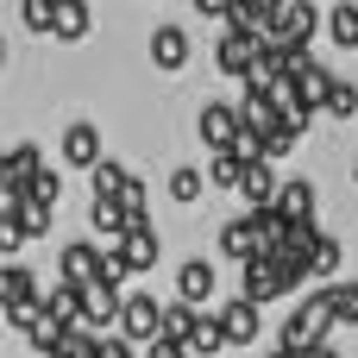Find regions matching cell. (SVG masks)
I'll list each match as a JSON object with an SVG mask.
<instances>
[{"label":"cell","instance_id":"484cf974","mask_svg":"<svg viewBox=\"0 0 358 358\" xmlns=\"http://www.w3.org/2000/svg\"><path fill=\"white\" fill-rule=\"evenodd\" d=\"M227 346V327H220V315H201V327H195V340H189V358H214Z\"/></svg>","mask_w":358,"mask_h":358},{"label":"cell","instance_id":"8fae6325","mask_svg":"<svg viewBox=\"0 0 358 358\" xmlns=\"http://www.w3.org/2000/svg\"><path fill=\"white\" fill-rule=\"evenodd\" d=\"M176 289H182V302H189V308H201V315H208V302H214V264H208V258H189V264L176 271Z\"/></svg>","mask_w":358,"mask_h":358},{"label":"cell","instance_id":"1f68e13d","mask_svg":"<svg viewBox=\"0 0 358 358\" xmlns=\"http://www.w3.org/2000/svg\"><path fill=\"white\" fill-rule=\"evenodd\" d=\"M201 195V170H176L170 176V201H195Z\"/></svg>","mask_w":358,"mask_h":358},{"label":"cell","instance_id":"9a60e30c","mask_svg":"<svg viewBox=\"0 0 358 358\" xmlns=\"http://www.w3.org/2000/svg\"><path fill=\"white\" fill-rule=\"evenodd\" d=\"M220 327H227V346H252L258 327H264V315H258L252 302H227V308H220Z\"/></svg>","mask_w":358,"mask_h":358},{"label":"cell","instance_id":"9c48e42d","mask_svg":"<svg viewBox=\"0 0 358 358\" xmlns=\"http://www.w3.org/2000/svg\"><path fill=\"white\" fill-rule=\"evenodd\" d=\"M271 19H277L271 0H233V6H227V25H233L239 38H271Z\"/></svg>","mask_w":358,"mask_h":358},{"label":"cell","instance_id":"d4e9b609","mask_svg":"<svg viewBox=\"0 0 358 358\" xmlns=\"http://www.w3.org/2000/svg\"><path fill=\"white\" fill-rule=\"evenodd\" d=\"M88 182H94V201H120V195L132 189V176H126V170H120L113 157H107V164H101V170H94Z\"/></svg>","mask_w":358,"mask_h":358},{"label":"cell","instance_id":"7a4b0ae2","mask_svg":"<svg viewBox=\"0 0 358 358\" xmlns=\"http://www.w3.org/2000/svg\"><path fill=\"white\" fill-rule=\"evenodd\" d=\"M195 132H201V145L220 157V151H233V145L245 138V113H239L233 101H201V120H195Z\"/></svg>","mask_w":358,"mask_h":358},{"label":"cell","instance_id":"2e32d148","mask_svg":"<svg viewBox=\"0 0 358 358\" xmlns=\"http://www.w3.org/2000/svg\"><path fill=\"white\" fill-rule=\"evenodd\" d=\"M239 195H245V208L258 214V208H277V195H283V182L271 176V164H252V170H245V182H239Z\"/></svg>","mask_w":358,"mask_h":358},{"label":"cell","instance_id":"3957f363","mask_svg":"<svg viewBox=\"0 0 358 358\" xmlns=\"http://www.w3.org/2000/svg\"><path fill=\"white\" fill-rule=\"evenodd\" d=\"M120 340H132V346H157V340H164V302H151L145 289H126Z\"/></svg>","mask_w":358,"mask_h":358},{"label":"cell","instance_id":"603a6c76","mask_svg":"<svg viewBox=\"0 0 358 358\" xmlns=\"http://www.w3.org/2000/svg\"><path fill=\"white\" fill-rule=\"evenodd\" d=\"M0 296H6V308H25V302H38V289H31V271H25V264H6V271H0Z\"/></svg>","mask_w":358,"mask_h":358},{"label":"cell","instance_id":"d6986e66","mask_svg":"<svg viewBox=\"0 0 358 358\" xmlns=\"http://www.w3.org/2000/svg\"><path fill=\"white\" fill-rule=\"evenodd\" d=\"M195 327H201V308H189V302H164V340H170V346H189Z\"/></svg>","mask_w":358,"mask_h":358},{"label":"cell","instance_id":"f1b7e54d","mask_svg":"<svg viewBox=\"0 0 358 358\" xmlns=\"http://www.w3.org/2000/svg\"><path fill=\"white\" fill-rule=\"evenodd\" d=\"M50 214H57V208L25 201V208H13V214H0V220H19V227H25V239H31V233H50Z\"/></svg>","mask_w":358,"mask_h":358},{"label":"cell","instance_id":"83f0119b","mask_svg":"<svg viewBox=\"0 0 358 358\" xmlns=\"http://www.w3.org/2000/svg\"><path fill=\"white\" fill-rule=\"evenodd\" d=\"M327 31H334V44H346V50H358V6H352V0L327 13Z\"/></svg>","mask_w":358,"mask_h":358},{"label":"cell","instance_id":"4dcf8cb0","mask_svg":"<svg viewBox=\"0 0 358 358\" xmlns=\"http://www.w3.org/2000/svg\"><path fill=\"white\" fill-rule=\"evenodd\" d=\"M334 271H340V239L321 233V239H315V277H334Z\"/></svg>","mask_w":358,"mask_h":358},{"label":"cell","instance_id":"7402d4cb","mask_svg":"<svg viewBox=\"0 0 358 358\" xmlns=\"http://www.w3.org/2000/svg\"><path fill=\"white\" fill-rule=\"evenodd\" d=\"M82 31H88V6H82V0H57V25H50V38L76 44Z\"/></svg>","mask_w":358,"mask_h":358},{"label":"cell","instance_id":"277c9868","mask_svg":"<svg viewBox=\"0 0 358 358\" xmlns=\"http://www.w3.org/2000/svg\"><path fill=\"white\" fill-rule=\"evenodd\" d=\"M315 25H321V13H315L308 0H277V19H271V38H283V44H296V50H308Z\"/></svg>","mask_w":358,"mask_h":358},{"label":"cell","instance_id":"e575fe53","mask_svg":"<svg viewBox=\"0 0 358 358\" xmlns=\"http://www.w3.org/2000/svg\"><path fill=\"white\" fill-rule=\"evenodd\" d=\"M101 358H138L132 340H101Z\"/></svg>","mask_w":358,"mask_h":358},{"label":"cell","instance_id":"f546056e","mask_svg":"<svg viewBox=\"0 0 358 358\" xmlns=\"http://www.w3.org/2000/svg\"><path fill=\"white\" fill-rule=\"evenodd\" d=\"M296 145H302V126H289V120H283V126H277V132L264 138V164H277V157H289Z\"/></svg>","mask_w":358,"mask_h":358},{"label":"cell","instance_id":"8d00e7d4","mask_svg":"<svg viewBox=\"0 0 358 358\" xmlns=\"http://www.w3.org/2000/svg\"><path fill=\"white\" fill-rule=\"evenodd\" d=\"M308 358H340V352H334V346H321V352H308Z\"/></svg>","mask_w":358,"mask_h":358},{"label":"cell","instance_id":"8992f818","mask_svg":"<svg viewBox=\"0 0 358 358\" xmlns=\"http://www.w3.org/2000/svg\"><path fill=\"white\" fill-rule=\"evenodd\" d=\"M258 57H264V38H239V31H227L220 50H214V63H220L227 76H239V82L258 76Z\"/></svg>","mask_w":358,"mask_h":358},{"label":"cell","instance_id":"44dd1931","mask_svg":"<svg viewBox=\"0 0 358 358\" xmlns=\"http://www.w3.org/2000/svg\"><path fill=\"white\" fill-rule=\"evenodd\" d=\"M315 296L327 302L334 321H352V327H358V283H327V289H315Z\"/></svg>","mask_w":358,"mask_h":358},{"label":"cell","instance_id":"e0dca14e","mask_svg":"<svg viewBox=\"0 0 358 358\" xmlns=\"http://www.w3.org/2000/svg\"><path fill=\"white\" fill-rule=\"evenodd\" d=\"M113 252H120V264H126L132 277H138V271H151V264H157V227H151V233H126Z\"/></svg>","mask_w":358,"mask_h":358},{"label":"cell","instance_id":"74e56055","mask_svg":"<svg viewBox=\"0 0 358 358\" xmlns=\"http://www.w3.org/2000/svg\"><path fill=\"white\" fill-rule=\"evenodd\" d=\"M271 358H296V352H271Z\"/></svg>","mask_w":358,"mask_h":358},{"label":"cell","instance_id":"d590c367","mask_svg":"<svg viewBox=\"0 0 358 358\" xmlns=\"http://www.w3.org/2000/svg\"><path fill=\"white\" fill-rule=\"evenodd\" d=\"M145 358H189V346H170V340H157V346H145Z\"/></svg>","mask_w":358,"mask_h":358},{"label":"cell","instance_id":"4fadbf2b","mask_svg":"<svg viewBox=\"0 0 358 358\" xmlns=\"http://www.w3.org/2000/svg\"><path fill=\"white\" fill-rule=\"evenodd\" d=\"M151 63L157 69H182L189 63V31L182 25H157L151 31Z\"/></svg>","mask_w":358,"mask_h":358},{"label":"cell","instance_id":"d6a6232c","mask_svg":"<svg viewBox=\"0 0 358 358\" xmlns=\"http://www.w3.org/2000/svg\"><path fill=\"white\" fill-rule=\"evenodd\" d=\"M327 113H334V120H352V113H358V88H352V82H340V88H334Z\"/></svg>","mask_w":358,"mask_h":358},{"label":"cell","instance_id":"6da1fadb","mask_svg":"<svg viewBox=\"0 0 358 358\" xmlns=\"http://www.w3.org/2000/svg\"><path fill=\"white\" fill-rule=\"evenodd\" d=\"M334 327H340V321L327 315V302H321V296H308V302H302V308H289V321H283V352H296V358L321 352Z\"/></svg>","mask_w":358,"mask_h":358},{"label":"cell","instance_id":"ffe728a7","mask_svg":"<svg viewBox=\"0 0 358 358\" xmlns=\"http://www.w3.org/2000/svg\"><path fill=\"white\" fill-rule=\"evenodd\" d=\"M88 227L101 233V239H126L132 227H126V208L120 201H88Z\"/></svg>","mask_w":358,"mask_h":358},{"label":"cell","instance_id":"836d02e7","mask_svg":"<svg viewBox=\"0 0 358 358\" xmlns=\"http://www.w3.org/2000/svg\"><path fill=\"white\" fill-rule=\"evenodd\" d=\"M25 245V227L19 220H0V252H19Z\"/></svg>","mask_w":358,"mask_h":358},{"label":"cell","instance_id":"f35d334b","mask_svg":"<svg viewBox=\"0 0 358 358\" xmlns=\"http://www.w3.org/2000/svg\"><path fill=\"white\" fill-rule=\"evenodd\" d=\"M352 189H358V164H352Z\"/></svg>","mask_w":358,"mask_h":358},{"label":"cell","instance_id":"ac0fdd59","mask_svg":"<svg viewBox=\"0 0 358 358\" xmlns=\"http://www.w3.org/2000/svg\"><path fill=\"white\" fill-rule=\"evenodd\" d=\"M296 88H302V101H308V107H327L340 82H334V69H327V63H315V57H308V69L296 76Z\"/></svg>","mask_w":358,"mask_h":358},{"label":"cell","instance_id":"52a82bcc","mask_svg":"<svg viewBox=\"0 0 358 358\" xmlns=\"http://www.w3.org/2000/svg\"><path fill=\"white\" fill-rule=\"evenodd\" d=\"M63 164H69V170H88V176H94V170L107 164V157H101V126L76 120V126L63 132Z\"/></svg>","mask_w":358,"mask_h":358},{"label":"cell","instance_id":"cb8c5ba5","mask_svg":"<svg viewBox=\"0 0 358 358\" xmlns=\"http://www.w3.org/2000/svg\"><path fill=\"white\" fill-rule=\"evenodd\" d=\"M44 308H50V315H57L63 327H82V321H88V308H82V289H69V283H57Z\"/></svg>","mask_w":358,"mask_h":358},{"label":"cell","instance_id":"ba28073f","mask_svg":"<svg viewBox=\"0 0 358 358\" xmlns=\"http://www.w3.org/2000/svg\"><path fill=\"white\" fill-rule=\"evenodd\" d=\"M101 245H88V239H76V245H63V283L69 289H94L101 283Z\"/></svg>","mask_w":358,"mask_h":358},{"label":"cell","instance_id":"4316f807","mask_svg":"<svg viewBox=\"0 0 358 358\" xmlns=\"http://www.w3.org/2000/svg\"><path fill=\"white\" fill-rule=\"evenodd\" d=\"M245 170H252V164H245L239 151H220V157L208 164V182H220V189H239V182H245Z\"/></svg>","mask_w":358,"mask_h":358},{"label":"cell","instance_id":"5b68a950","mask_svg":"<svg viewBox=\"0 0 358 358\" xmlns=\"http://www.w3.org/2000/svg\"><path fill=\"white\" fill-rule=\"evenodd\" d=\"M277 296H289V283H283V271L271 264V258H252L245 271H239V302H277Z\"/></svg>","mask_w":358,"mask_h":358},{"label":"cell","instance_id":"7c38bea8","mask_svg":"<svg viewBox=\"0 0 358 358\" xmlns=\"http://www.w3.org/2000/svg\"><path fill=\"white\" fill-rule=\"evenodd\" d=\"M220 252H227V258H239V271H245L252 258H264V245H258V227H252V214H245V220H227V227H220Z\"/></svg>","mask_w":358,"mask_h":358},{"label":"cell","instance_id":"30bf717a","mask_svg":"<svg viewBox=\"0 0 358 358\" xmlns=\"http://www.w3.org/2000/svg\"><path fill=\"white\" fill-rule=\"evenodd\" d=\"M315 182L308 176H296V182H283V195H277V214L289 220V227H315Z\"/></svg>","mask_w":358,"mask_h":358},{"label":"cell","instance_id":"5bb4252c","mask_svg":"<svg viewBox=\"0 0 358 358\" xmlns=\"http://www.w3.org/2000/svg\"><path fill=\"white\" fill-rule=\"evenodd\" d=\"M82 308H88V321H82V327H107V321H120V315H126V296H120L113 283H94V289H82Z\"/></svg>","mask_w":358,"mask_h":358}]
</instances>
